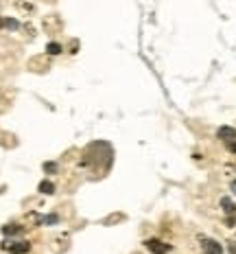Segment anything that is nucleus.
I'll use <instances>...</instances> for the list:
<instances>
[{
    "label": "nucleus",
    "instance_id": "1",
    "mask_svg": "<svg viewBox=\"0 0 236 254\" xmlns=\"http://www.w3.org/2000/svg\"><path fill=\"white\" fill-rule=\"evenodd\" d=\"M144 245H147V250L153 254H166L170 250V245H166L164 241H160V239H149Z\"/></svg>",
    "mask_w": 236,
    "mask_h": 254
},
{
    "label": "nucleus",
    "instance_id": "2",
    "mask_svg": "<svg viewBox=\"0 0 236 254\" xmlns=\"http://www.w3.org/2000/svg\"><path fill=\"white\" fill-rule=\"evenodd\" d=\"M201 248L205 254H223V245L214 239H201Z\"/></svg>",
    "mask_w": 236,
    "mask_h": 254
},
{
    "label": "nucleus",
    "instance_id": "3",
    "mask_svg": "<svg viewBox=\"0 0 236 254\" xmlns=\"http://www.w3.org/2000/svg\"><path fill=\"white\" fill-rule=\"evenodd\" d=\"M29 248H31V243L29 241H20V243H13V245H7V250L11 254H24V252H29Z\"/></svg>",
    "mask_w": 236,
    "mask_h": 254
},
{
    "label": "nucleus",
    "instance_id": "4",
    "mask_svg": "<svg viewBox=\"0 0 236 254\" xmlns=\"http://www.w3.org/2000/svg\"><path fill=\"white\" fill-rule=\"evenodd\" d=\"M219 138L227 140V143H230V140H236V129L234 127H221V129H219Z\"/></svg>",
    "mask_w": 236,
    "mask_h": 254
},
{
    "label": "nucleus",
    "instance_id": "5",
    "mask_svg": "<svg viewBox=\"0 0 236 254\" xmlns=\"http://www.w3.org/2000/svg\"><path fill=\"white\" fill-rule=\"evenodd\" d=\"M39 193H44V195H52V193H55V184L48 182V180L39 182Z\"/></svg>",
    "mask_w": 236,
    "mask_h": 254
},
{
    "label": "nucleus",
    "instance_id": "6",
    "mask_svg": "<svg viewBox=\"0 0 236 254\" xmlns=\"http://www.w3.org/2000/svg\"><path fill=\"white\" fill-rule=\"evenodd\" d=\"M221 206H223V208H225V213L227 215H232V213H234V204H232V201L230 200H227V197H223V200H221Z\"/></svg>",
    "mask_w": 236,
    "mask_h": 254
},
{
    "label": "nucleus",
    "instance_id": "7",
    "mask_svg": "<svg viewBox=\"0 0 236 254\" xmlns=\"http://www.w3.org/2000/svg\"><path fill=\"white\" fill-rule=\"evenodd\" d=\"M2 232H4V235H17V232H22V228L13 223V226H4V228H2Z\"/></svg>",
    "mask_w": 236,
    "mask_h": 254
},
{
    "label": "nucleus",
    "instance_id": "8",
    "mask_svg": "<svg viewBox=\"0 0 236 254\" xmlns=\"http://www.w3.org/2000/svg\"><path fill=\"white\" fill-rule=\"evenodd\" d=\"M46 53H51V55H59V53H61V46L52 42V44H48V46H46Z\"/></svg>",
    "mask_w": 236,
    "mask_h": 254
},
{
    "label": "nucleus",
    "instance_id": "9",
    "mask_svg": "<svg viewBox=\"0 0 236 254\" xmlns=\"http://www.w3.org/2000/svg\"><path fill=\"white\" fill-rule=\"evenodd\" d=\"M227 149H230L232 153H236V140H230V143H227Z\"/></svg>",
    "mask_w": 236,
    "mask_h": 254
},
{
    "label": "nucleus",
    "instance_id": "10",
    "mask_svg": "<svg viewBox=\"0 0 236 254\" xmlns=\"http://www.w3.org/2000/svg\"><path fill=\"white\" fill-rule=\"evenodd\" d=\"M44 169H46V171H55V162H46V164H44Z\"/></svg>",
    "mask_w": 236,
    "mask_h": 254
},
{
    "label": "nucleus",
    "instance_id": "11",
    "mask_svg": "<svg viewBox=\"0 0 236 254\" xmlns=\"http://www.w3.org/2000/svg\"><path fill=\"white\" fill-rule=\"evenodd\" d=\"M4 24H7V20H4V18H2V16H0V29H2V26H4Z\"/></svg>",
    "mask_w": 236,
    "mask_h": 254
},
{
    "label": "nucleus",
    "instance_id": "12",
    "mask_svg": "<svg viewBox=\"0 0 236 254\" xmlns=\"http://www.w3.org/2000/svg\"><path fill=\"white\" fill-rule=\"evenodd\" d=\"M232 191H234V193H236V182H234V184H232Z\"/></svg>",
    "mask_w": 236,
    "mask_h": 254
}]
</instances>
